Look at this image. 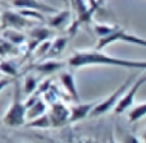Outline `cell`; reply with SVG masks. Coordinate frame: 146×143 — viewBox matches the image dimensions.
Masks as SVG:
<instances>
[{
  "label": "cell",
  "instance_id": "1",
  "mask_svg": "<svg viewBox=\"0 0 146 143\" xmlns=\"http://www.w3.org/2000/svg\"><path fill=\"white\" fill-rule=\"evenodd\" d=\"M68 65L71 68H82L90 65H110V67H122V68L131 69H146V60H128V59L113 58L100 50L92 51H77L68 59Z\"/></svg>",
  "mask_w": 146,
  "mask_h": 143
},
{
  "label": "cell",
  "instance_id": "2",
  "mask_svg": "<svg viewBox=\"0 0 146 143\" xmlns=\"http://www.w3.org/2000/svg\"><path fill=\"white\" fill-rule=\"evenodd\" d=\"M3 123L10 128H18L22 127L26 123V106L21 101V92H19V84H15L14 97L8 109L7 114L3 118Z\"/></svg>",
  "mask_w": 146,
  "mask_h": 143
},
{
  "label": "cell",
  "instance_id": "3",
  "mask_svg": "<svg viewBox=\"0 0 146 143\" xmlns=\"http://www.w3.org/2000/svg\"><path fill=\"white\" fill-rule=\"evenodd\" d=\"M136 77H137L136 73H133V74L129 75V77L127 78V79L124 80V82L122 83L115 91H113L105 100H103V101H100V102L96 103V105L94 106V109L91 110V113H90L88 116H92V118L94 116H100V115L106 114L109 110H111V109L115 106V103L118 102V100L121 98V96L126 92V90L132 84V82L136 79Z\"/></svg>",
  "mask_w": 146,
  "mask_h": 143
},
{
  "label": "cell",
  "instance_id": "4",
  "mask_svg": "<svg viewBox=\"0 0 146 143\" xmlns=\"http://www.w3.org/2000/svg\"><path fill=\"white\" fill-rule=\"evenodd\" d=\"M118 41H123V42H128V43H135V45H139L145 47L146 46V40L139 36H135L132 33L124 31L123 28H121L119 26H117L111 32H109L108 35H105L104 37L99 38V42L96 45V50H103L106 46H109L110 43L118 42Z\"/></svg>",
  "mask_w": 146,
  "mask_h": 143
},
{
  "label": "cell",
  "instance_id": "5",
  "mask_svg": "<svg viewBox=\"0 0 146 143\" xmlns=\"http://www.w3.org/2000/svg\"><path fill=\"white\" fill-rule=\"evenodd\" d=\"M145 82H146V75L145 74H141V77H140L139 79H135L133 82H132V84L127 88L126 92L121 96V98H119L118 102H117L115 106H114V111H115L117 115L123 114L127 109H129L132 105H133L135 96H136V93L139 92L140 88L144 86Z\"/></svg>",
  "mask_w": 146,
  "mask_h": 143
},
{
  "label": "cell",
  "instance_id": "6",
  "mask_svg": "<svg viewBox=\"0 0 146 143\" xmlns=\"http://www.w3.org/2000/svg\"><path fill=\"white\" fill-rule=\"evenodd\" d=\"M35 22V20H33ZM30 18L23 17L18 12L13 10H4L0 14V28H15V30H22V28L30 27L33 24Z\"/></svg>",
  "mask_w": 146,
  "mask_h": 143
},
{
  "label": "cell",
  "instance_id": "7",
  "mask_svg": "<svg viewBox=\"0 0 146 143\" xmlns=\"http://www.w3.org/2000/svg\"><path fill=\"white\" fill-rule=\"evenodd\" d=\"M48 115L50 119L51 127L54 128H60L66 124H69V107L64 105L63 102L56 101V102L51 103L50 113Z\"/></svg>",
  "mask_w": 146,
  "mask_h": 143
},
{
  "label": "cell",
  "instance_id": "8",
  "mask_svg": "<svg viewBox=\"0 0 146 143\" xmlns=\"http://www.w3.org/2000/svg\"><path fill=\"white\" fill-rule=\"evenodd\" d=\"M12 5L17 9L26 8V9H33L41 13H56L59 10L58 8L48 5L46 3L40 1V0H12Z\"/></svg>",
  "mask_w": 146,
  "mask_h": 143
},
{
  "label": "cell",
  "instance_id": "9",
  "mask_svg": "<svg viewBox=\"0 0 146 143\" xmlns=\"http://www.w3.org/2000/svg\"><path fill=\"white\" fill-rule=\"evenodd\" d=\"M76 103H77V105L69 107V123H77V121L87 118V116L90 115L91 110L94 109V106L98 102L92 101V102L82 103L80 101V102H76Z\"/></svg>",
  "mask_w": 146,
  "mask_h": 143
},
{
  "label": "cell",
  "instance_id": "10",
  "mask_svg": "<svg viewBox=\"0 0 146 143\" xmlns=\"http://www.w3.org/2000/svg\"><path fill=\"white\" fill-rule=\"evenodd\" d=\"M64 67V63L63 61H59V60H55V59H48L45 61H40L37 64H33L31 65V69L36 73H40L42 75H51L54 73L62 71Z\"/></svg>",
  "mask_w": 146,
  "mask_h": 143
},
{
  "label": "cell",
  "instance_id": "11",
  "mask_svg": "<svg viewBox=\"0 0 146 143\" xmlns=\"http://www.w3.org/2000/svg\"><path fill=\"white\" fill-rule=\"evenodd\" d=\"M59 79H60V83L64 88H66L67 93L72 97L73 101L76 102H80L81 98H80V93H78L77 90V86H76V79L73 77L72 73L69 72H60L59 73Z\"/></svg>",
  "mask_w": 146,
  "mask_h": 143
},
{
  "label": "cell",
  "instance_id": "12",
  "mask_svg": "<svg viewBox=\"0 0 146 143\" xmlns=\"http://www.w3.org/2000/svg\"><path fill=\"white\" fill-rule=\"evenodd\" d=\"M68 37H56L54 41H51L50 47H49L48 53L45 54V56L42 59H53L55 56L60 55L68 45Z\"/></svg>",
  "mask_w": 146,
  "mask_h": 143
},
{
  "label": "cell",
  "instance_id": "13",
  "mask_svg": "<svg viewBox=\"0 0 146 143\" xmlns=\"http://www.w3.org/2000/svg\"><path fill=\"white\" fill-rule=\"evenodd\" d=\"M69 18H71V12L68 9L62 10V12L58 10L56 13H54L53 17L48 19V26L51 28H62L69 22Z\"/></svg>",
  "mask_w": 146,
  "mask_h": 143
},
{
  "label": "cell",
  "instance_id": "14",
  "mask_svg": "<svg viewBox=\"0 0 146 143\" xmlns=\"http://www.w3.org/2000/svg\"><path fill=\"white\" fill-rule=\"evenodd\" d=\"M3 38H5L7 41L12 42L13 45H15V46H21V45H23V43H26V41H27V37H26L22 32L15 30V28H10V30L4 28Z\"/></svg>",
  "mask_w": 146,
  "mask_h": 143
},
{
  "label": "cell",
  "instance_id": "15",
  "mask_svg": "<svg viewBox=\"0 0 146 143\" xmlns=\"http://www.w3.org/2000/svg\"><path fill=\"white\" fill-rule=\"evenodd\" d=\"M28 36H30V38H32V40H36V41H38V42H41V41L49 40V38L53 36V32H51V30L48 27L37 26V27H33L28 31Z\"/></svg>",
  "mask_w": 146,
  "mask_h": 143
},
{
  "label": "cell",
  "instance_id": "16",
  "mask_svg": "<svg viewBox=\"0 0 146 143\" xmlns=\"http://www.w3.org/2000/svg\"><path fill=\"white\" fill-rule=\"evenodd\" d=\"M46 105L48 103L44 101V98H38L33 105H31L30 107L26 109V120H31L33 118H37L38 115L44 114L46 111Z\"/></svg>",
  "mask_w": 146,
  "mask_h": 143
},
{
  "label": "cell",
  "instance_id": "17",
  "mask_svg": "<svg viewBox=\"0 0 146 143\" xmlns=\"http://www.w3.org/2000/svg\"><path fill=\"white\" fill-rule=\"evenodd\" d=\"M26 124V123H25ZM27 128H37V129H48L51 127L50 124V119H49V115L46 113L38 115L37 118H33L26 124Z\"/></svg>",
  "mask_w": 146,
  "mask_h": 143
},
{
  "label": "cell",
  "instance_id": "18",
  "mask_svg": "<svg viewBox=\"0 0 146 143\" xmlns=\"http://www.w3.org/2000/svg\"><path fill=\"white\" fill-rule=\"evenodd\" d=\"M146 114V103L141 102L140 105H136L135 107L131 109V111L128 113V120L129 123H136L140 119H142Z\"/></svg>",
  "mask_w": 146,
  "mask_h": 143
},
{
  "label": "cell",
  "instance_id": "19",
  "mask_svg": "<svg viewBox=\"0 0 146 143\" xmlns=\"http://www.w3.org/2000/svg\"><path fill=\"white\" fill-rule=\"evenodd\" d=\"M19 53L18 46L13 45L12 42L7 41L5 38H0V56L7 55H17Z\"/></svg>",
  "mask_w": 146,
  "mask_h": 143
},
{
  "label": "cell",
  "instance_id": "20",
  "mask_svg": "<svg viewBox=\"0 0 146 143\" xmlns=\"http://www.w3.org/2000/svg\"><path fill=\"white\" fill-rule=\"evenodd\" d=\"M38 86V78L33 74H27L25 77V82H23V91L26 95L35 92L36 88Z\"/></svg>",
  "mask_w": 146,
  "mask_h": 143
},
{
  "label": "cell",
  "instance_id": "21",
  "mask_svg": "<svg viewBox=\"0 0 146 143\" xmlns=\"http://www.w3.org/2000/svg\"><path fill=\"white\" fill-rule=\"evenodd\" d=\"M0 72L5 73L9 77H18V67L14 61L10 60H1L0 61Z\"/></svg>",
  "mask_w": 146,
  "mask_h": 143
},
{
  "label": "cell",
  "instance_id": "22",
  "mask_svg": "<svg viewBox=\"0 0 146 143\" xmlns=\"http://www.w3.org/2000/svg\"><path fill=\"white\" fill-rule=\"evenodd\" d=\"M18 13L22 14L23 17L30 18V19H33V20H45V18H44V13L37 12V10H33V9L21 8V9H18Z\"/></svg>",
  "mask_w": 146,
  "mask_h": 143
},
{
  "label": "cell",
  "instance_id": "23",
  "mask_svg": "<svg viewBox=\"0 0 146 143\" xmlns=\"http://www.w3.org/2000/svg\"><path fill=\"white\" fill-rule=\"evenodd\" d=\"M50 43H51L50 40L41 41V42L38 43L37 46H36L35 50H33V54H35L36 58H37V59H42L44 56H45V54L48 53L49 47H50ZM33 54H32V55H33Z\"/></svg>",
  "mask_w": 146,
  "mask_h": 143
},
{
  "label": "cell",
  "instance_id": "24",
  "mask_svg": "<svg viewBox=\"0 0 146 143\" xmlns=\"http://www.w3.org/2000/svg\"><path fill=\"white\" fill-rule=\"evenodd\" d=\"M58 98H59L58 91H56V88L51 84L50 88H49V90L44 93V101H45L46 103H49V105H51V103L56 102V101H58Z\"/></svg>",
  "mask_w": 146,
  "mask_h": 143
},
{
  "label": "cell",
  "instance_id": "25",
  "mask_svg": "<svg viewBox=\"0 0 146 143\" xmlns=\"http://www.w3.org/2000/svg\"><path fill=\"white\" fill-rule=\"evenodd\" d=\"M115 27L117 26L114 24H95V32L99 36V38H100V37H104L105 35H108L109 32H111Z\"/></svg>",
  "mask_w": 146,
  "mask_h": 143
},
{
  "label": "cell",
  "instance_id": "26",
  "mask_svg": "<svg viewBox=\"0 0 146 143\" xmlns=\"http://www.w3.org/2000/svg\"><path fill=\"white\" fill-rule=\"evenodd\" d=\"M50 86H51V79H46V80H44L42 83H38L36 91H37L40 95H42V93H45L46 91L50 88Z\"/></svg>",
  "mask_w": 146,
  "mask_h": 143
},
{
  "label": "cell",
  "instance_id": "27",
  "mask_svg": "<svg viewBox=\"0 0 146 143\" xmlns=\"http://www.w3.org/2000/svg\"><path fill=\"white\" fill-rule=\"evenodd\" d=\"M15 78L17 77H10V78H3V79H0V92H1L4 88H7L8 86L10 84V83H13L15 80Z\"/></svg>",
  "mask_w": 146,
  "mask_h": 143
}]
</instances>
